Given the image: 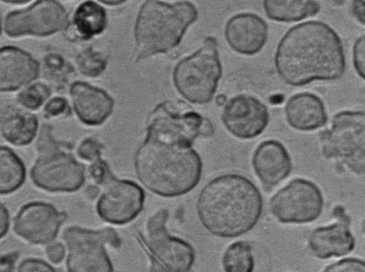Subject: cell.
<instances>
[{"instance_id":"1","label":"cell","mask_w":365,"mask_h":272,"mask_svg":"<svg viewBox=\"0 0 365 272\" xmlns=\"http://www.w3.org/2000/svg\"><path fill=\"white\" fill-rule=\"evenodd\" d=\"M274 63L280 78L293 87L339 79L346 69L340 36L331 26L317 20L289 28L277 44Z\"/></svg>"},{"instance_id":"2","label":"cell","mask_w":365,"mask_h":272,"mask_svg":"<svg viewBox=\"0 0 365 272\" xmlns=\"http://www.w3.org/2000/svg\"><path fill=\"white\" fill-rule=\"evenodd\" d=\"M263 211L260 191L247 177L226 173L207 182L196 202L198 219L212 235L224 239L241 236L258 223Z\"/></svg>"},{"instance_id":"3","label":"cell","mask_w":365,"mask_h":272,"mask_svg":"<svg viewBox=\"0 0 365 272\" xmlns=\"http://www.w3.org/2000/svg\"><path fill=\"white\" fill-rule=\"evenodd\" d=\"M134 169L138 181L149 192L174 198L189 193L199 184L202 162L192 146L146 136L135 152Z\"/></svg>"},{"instance_id":"4","label":"cell","mask_w":365,"mask_h":272,"mask_svg":"<svg viewBox=\"0 0 365 272\" xmlns=\"http://www.w3.org/2000/svg\"><path fill=\"white\" fill-rule=\"evenodd\" d=\"M197 18V9L188 1L174 4L145 1L135 26L137 60L165 53L178 46L187 27Z\"/></svg>"},{"instance_id":"5","label":"cell","mask_w":365,"mask_h":272,"mask_svg":"<svg viewBox=\"0 0 365 272\" xmlns=\"http://www.w3.org/2000/svg\"><path fill=\"white\" fill-rule=\"evenodd\" d=\"M168 211L160 209L147 220L135 239L147 254L149 272H190L195 251L186 241L170 234L166 223Z\"/></svg>"},{"instance_id":"6","label":"cell","mask_w":365,"mask_h":272,"mask_svg":"<svg viewBox=\"0 0 365 272\" xmlns=\"http://www.w3.org/2000/svg\"><path fill=\"white\" fill-rule=\"evenodd\" d=\"M319 140L324 158L337 160L358 175L364 174V111L338 112L330 125L319 132Z\"/></svg>"},{"instance_id":"7","label":"cell","mask_w":365,"mask_h":272,"mask_svg":"<svg viewBox=\"0 0 365 272\" xmlns=\"http://www.w3.org/2000/svg\"><path fill=\"white\" fill-rule=\"evenodd\" d=\"M222 75L217 43L210 36L196 52L176 66L173 78L183 97L193 103L205 104L212 100Z\"/></svg>"},{"instance_id":"8","label":"cell","mask_w":365,"mask_h":272,"mask_svg":"<svg viewBox=\"0 0 365 272\" xmlns=\"http://www.w3.org/2000/svg\"><path fill=\"white\" fill-rule=\"evenodd\" d=\"M63 240L66 246L67 272H117L106 246H120L122 241L111 227L90 229L73 226L66 229Z\"/></svg>"},{"instance_id":"9","label":"cell","mask_w":365,"mask_h":272,"mask_svg":"<svg viewBox=\"0 0 365 272\" xmlns=\"http://www.w3.org/2000/svg\"><path fill=\"white\" fill-rule=\"evenodd\" d=\"M324 204L322 192L315 183L296 178L271 198L269 210L280 223L307 224L320 216Z\"/></svg>"},{"instance_id":"10","label":"cell","mask_w":365,"mask_h":272,"mask_svg":"<svg viewBox=\"0 0 365 272\" xmlns=\"http://www.w3.org/2000/svg\"><path fill=\"white\" fill-rule=\"evenodd\" d=\"M70 25L65 8L57 1H35L32 4L9 12L4 31L7 36L46 37L67 29Z\"/></svg>"},{"instance_id":"11","label":"cell","mask_w":365,"mask_h":272,"mask_svg":"<svg viewBox=\"0 0 365 272\" xmlns=\"http://www.w3.org/2000/svg\"><path fill=\"white\" fill-rule=\"evenodd\" d=\"M33 184L52 193H71L86 181V169L71 154L62 148L38 155L30 171Z\"/></svg>"},{"instance_id":"12","label":"cell","mask_w":365,"mask_h":272,"mask_svg":"<svg viewBox=\"0 0 365 272\" xmlns=\"http://www.w3.org/2000/svg\"><path fill=\"white\" fill-rule=\"evenodd\" d=\"M214 127L207 118L195 112H173L166 103L158 105L150 114L146 136L168 142L192 146L199 136L210 137Z\"/></svg>"},{"instance_id":"13","label":"cell","mask_w":365,"mask_h":272,"mask_svg":"<svg viewBox=\"0 0 365 272\" xmlns=\"http://www.w3.org/2000/svg\"><path fill=\"white\" fill-rule=\"evenodd\" d=\"M145 192L137 183L114 176L103 186L96 210L104 221L124 225L133 221L142 211Z\"/></svg>"},{"instance_id":"14","label":"cell","mask_w":365,"mask_h":272,"mask_svg":"<svg viewBox=\"0 0 365 272\" xmlns=\"http://www.w3.org/2000/svg\"><path fill=\"white\" fill-rule=\"evenodd\" d=\"M67 214L52 204L34 201L23 205L14 222L16 234L35 245H48L57 237Z\"/></svg>"},{"instance_id":"15","label":"cell","mask_w":365,"mask_h":272,"mask_svg":"<svg viewBox=\"0 0 365 272\" xmlns=\"http://www.w3.org/2000/svg\"><path fill=\"white\" fill-rule=\"evenodd\" d=\"M226 130L235 137L251 140L260 135L269 122L267 105L257 98L240 94L227 100L221 115Z\"/></svg>"},{"instance_id":"16","label":"cell","mask_w":365,"mask_h":272,"mask_svg":"<svg viewBox=\"0 0 365 272\" xmlns=\"http://www.w3.org/2000/svg\"><path fill=\"white\" fill-rule=\"evenodd\" d=\"M332 215L336 219L334 223L315 228L308 237L310 251L321 260L346 256L355 248V237L350 230L351 218L344 207L335 206Z\"/></svg>"},{"instance_id":"17","label":"cell","mask_w":365,"mask_h":272,"mask_svg":"<svg viewBox=\"0 0 365 272\" xmlns=\"http://www.w3.org/2000/svg\"><path fill=\"white\" fill-rule=\"evenodd\" d=\"M269 26L259 15L241 12L231 16L225 26V40L232 51L254 56L262 51L268 38Z\"/></svg>"},{"instance_id":"18","label":"cell","mask_w":365,"mask_h":272,"mask_svg":"<svg viewBox=\"0 0 365 272\" xmlns=\"http://www.w3.org/2000/svg\"><path fill=\"white\" fill-rule=\"evenodd\" d=\"M252 165L266 192L288 177L292 170V158L285 146L272 139L258 145L252 155Z\"/></svg>"},{"instance_id":"19","label":"cell","mask_w":365,"mask_h":272,"mask_svg":"<svg viewBox=\"0 0 365 272\" xmlns=\"http://www.w3.org/2000/svg\"><path fill=\"white\" fill-rule=\"evenodd\" d=\"M40 75V64L28 51L14 46L0 48V93L16 91Z\"/></svg>"},{"instance_id":"20","label":"cell","mask_w":365,"mask_h":272,"mask_svg":"<svg viewBox=\"0 0 365 272\" xmlns=\"http://www.w3.org/2000/svg\"><path fill=\"white\" fill-rule=\"evenodd\" d=\"M69 93L76 115L87 125L102 124L112 112V98L100 88L75 81L71 85Z\"/></svg>"},{"instance_id":"21","label":"cell","mask_w":365,"mask_h":272,"mask_svg":"<svg viewBox=\"0 0 365 272\" xmlns=\"http://www.w3.org/2000/svg\"><path fill=\"white\" fill-rule=\"evenodd\" d=\"M284 115L293 129L309 132L325 125L328 115L323 100L310 92L297 93L287 100Z\"/></svg>"},{"instance_id":"22","label":"cell","mask_w":365,"mask_h":272,"mask_svg":"<svg viewBox=\"0 0 365 272\" xmlns=\"http://www.w3.org/2000/svg\"><path fill=\"white\" fill-rule=\"evenodd\" d=\"M39 129L36 115L20 105L8 104L0 110V133L9 143L27 146L35 139Z\"/></svg>"},{"instance_id":"23","label":"cell","mask_w":365,"mask_h":272,"mask_svg":"<svg viewBox=\"0 0 365 272\" xmlns=\"http://www.w3.org/2000/svg\"><path fill=\"white\" fill-rule=\"evenodd\" d=\"M262 7L267 18L281 23L300 21L317 15L321 9L313 0H265Z\"/></svg>"},{"instance_id":"24","label":"cell","mask_w":365,"mask_h":272,"mask_svg":"<svg viewBox=\"0 0 365 272\" xmlns=\"http://www.w3.org/2000/svg\"><path fill=\"white\" fill-rule=\"evenodd\" d=\"M26 169L22 159L7 146H0V195L12 194L25 182Z\"/></svg>"},{"instance_id":"25","label":"cell","mask_w":365,"mask_h":272,"mask_svg":"<svg viewBox=\"0 0 365 272\" xmlns=\"http://www.w3.org/2000/svg\"><path fill=\"white\" fill-rule=\"evenodd\" d=\"M106 25L105 9L92 1L82 3L73 18L72 28L77 37L88 39L103 31Z\"/></svg>"},{"instance_id":"26","label":"cell","mask_w":365,"mask_h":272,"mask_svg":"<svg viewBox=\"0 0 365 272\" xmlns=\"http://www.w3.org/2000/svg\"><path fill=\"white\" fill-rule=\"evenodd\" d=\"M222 266L225 272H254L255 262L250 244L237 241L229 245L222 255Z\"/></svg>"},{"instance_id":"27","label":"cell","mask_w":365,"mask_h":272,"mask_svg":"<svg viewBox=\"0 0 365 272\" xmlns=\"http://www.w3.org/2000/svg\"><path fill=\"white\" fill-rule=\"evenodd\" d=\"M51 88L44 83H31L22 90L16 97L19 105L28 110H36L47 101L51 95Z\"/></svg>"},{"instance_id":"28","label":"cell","mask_w":365,"mask_h":272,"mask_svg":"<svg viewBox=\"0 0 365 272\" xmlns=\"http://www.w3.org/2000/svg\"><path fill=\"white\" fill-rule=\"evenodd\" d=\"M76 62L82 74L88 77H97L105 70L107 59L103 53L88 48L77 55Z\"/></svg>"},{"instance_id":"29","label":"cell","mask_w":365,"mask_h":272,"mask_svg":"<svg viewBox=\"0 0 365 272\" xmlns=\"http://www.w3.org/2000/svg\"><path fill=\"white\" fill-rule=\"evenodd\" d=\"M43 74L47 80L64 81L73 73L72 66L63 58L56 54L45 56L43 66Z\"/></svg>"},{"instance_id":"30","label":"cell","mask_w":365,"mask_h":272,"mask_svg":"<svg viewBox=\"0 0 365 272\" xmlns=\"http://www.w3.org/2000/svg\"><path fill=\"white\" fill-rule=\"evenodd\" d=\"M61 148V144L55 140L52 129L48 124H43L39 128L38 136L36 142V149L38 155L48 153Z\"/></svg>"},{"instance_id":"31","label":"cell","mask_w":365,"mask_h":272,"mask_svg":"<svg viewBox=\"0 0 365 272\" xmlns=\"http://www.w3.org/2000/svg\"><path fill=\"white\" fill-rule=\"evenodd\" d=\"M88 174L95 184L101 187L115 176L107 162L101 158L91 162Z\"/></svg>"},{"instance_id":"32","label":"cell","mask_w":365,"mask_h":272,"mask_svg":"<svg viewBox=\"0 0 365 272\" xmlns=\"http://www.w3.org/2000/svg\"><path fill=\"white\" fill-rule=\"evenodd\" d=\"M322 272H365V263L359 258H346L329 264Z\"/></svg>"},{"instance_id":"33","label":"cell","mask_w":365,"mask_h":272,"mask_svg":"<svg viewBox=\"0 0 365 272\" xmlns=\"http://www.w3.org/2000/svg\"><path fill=\"white\" fill-rule=\"evenodd\" d=\"M43 112L46 119L55 118L68 115L70 107L64 98L55 96L46 103Z\"/></svg>"},{"instance_id":"34","label":"cell","mask_w":365,"mask_h":272,"mask_svg":"<svg viewBox=\"0 0 365 272\" xmlns=\"http://www.w3.org/2000/svg\"><path fill=\"white\" fill-rule=\"evenodd\" d=\"M103 145L96 140L88 137L84 139L78 145L77 153L83 159L91 162L101 158Z\"/></svg>"},{"instance_id":"35","label":"cell","mask_w":365,"mask_h":272,"mask_svg":"<svg viewBox=\"0 0 365 272\" xmlns=\"http://www.w3.org/2000/svg\"><path fill=\"white\" fill-rule=\"evenodd\" d=\"M352 61L354 70L362 79L365 78V37L363 33L358 37L352 48Z\"/></svg>"},{"instance_id":"36","label":"cell","mask_w":365,"mask_h":272,"mask_svg":"<svg viewBox=\"0 0 365 272\" xmlns=\"http://www.w3.org/2000/svg\"><path fill=\"white\" fill-rule=\"evenodd\" d=\"M18 272H57L46 261L36 258H27L23 260L18 266Z\"/></svg>"},{"instance_id":"37","label":"cell","mask_w":365,"mask_h":272,"mask_svg":"<svg viewBox=\"0 0 365 272\" xmlns=\"http://www.w3.org/2000/svg\"><path fill=\"white\" fill-rule=\"evenodd\" d=\"M45 253L51 263L58 264L64 258L66 249L61 243H51L47 245Z\"/></svg>"},{"instance_id":"38","label":"cell","mask_w":365,"mask_h":272,"mask_svg":"<svg viewBox=\"0 0 365 272\" xmlns=\"http://www.w3.org/2000/svg\"><path fill=\"white\" fill-rule=\"evenodd\" d=\"M18 258L17 251H12L0 256V272H12Z\"/></svg>"},{"instance_id":"39","label":"cell","mask_w":365,"mask_h":272,"mask_svg":"<svg viewBox=\"0 0 365 272\" xmlns=\"http://www.w3.org/2000/svg\"><path fill=\"white\" fill-rule=\"evenodd\" d=\"M10 227V214L8 209L0 202V240L8 233Z\"/></svg>"},{"instance_id":"40","label":"cell","mask_w":365,"mask_h":272,"mask_svg":"<svg viewBox=\"0 0 365 272\" xmlns=\"http://www.w3.org/2000/svg\"><path fill=\"white\" fill-rule=\"evenodd\" d=\"M364 3V1H353L351 6L353 16L363 26L365 24Z\"/></svg>"},{"instance_id":"41","label":"cell","mask_w":365,"mask_h":272,"mask_svg":"<svg viewBox=\"0 0 365 272\" xmlns=\"http://www.w3.org/2000/svg\"><path fill=\"white\" fill-rule=\"evenodd\" d=\"M99 189L96 186H89L87 188L86 194L90 199H95L98 194Z\"/></svg>"},{"instance_id":"42","label":"cell","mask_w":365,"mask_h":272,"mask_svg":"<svg viewBox=\"0 0 365 272\" xmlns=\"http://www.w3.org/2000/svg\"><path fill=\"white\" fill-rule=\"evenodd\" d=\"M215 100H216V103L218 106H222L226 103L227 99L226 95H225L223 94H220L216 97Z\"/></svg>"},{"instance_id":"43","label":"cell","mask_w":365,"mask_h":272,"mask_svg":"<svg viewBox=\"0 0 365 272\" xmlns=\"http://www.w3.org/2000/svg\"><path fill=\"white\" fill-rule=\"evenodd\" d=\"M5 4H14V5H25L30 2V1H4Z\"/></svg>"},{"instance_id":"44","label":"cell","mask_w":365,"mask_h":272,"mask_svg":"<svg viewBox=\"0 0 365 272\" xmlns=\"http://www.w3.org/2000/svg\"><path fill=\"white\" fill-rule=\"evenodd\" d=\"M103 3L105 4H108L109 5H111L113 4H115V5H117L120 3H123V1H103Z\"/></svg>"}]
</instances>
